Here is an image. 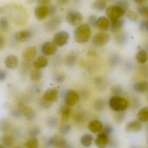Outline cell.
<instances>
[{"label": "cell", "mask_w": 148, "mask_h": 148, "mask_svg": "<svg viewBox=\"0 0 148 148\" xmlns=\"http://www.w3.org/2000/svg\"><path fill=\"white\" fill-rule=\"evenodd\" d=\"M91 35L90 26L87 23L80 24L77 26L74 31L75 40L79 43H85L88 42Z\"/></svg>", "instance_id": "cell-1"}, {"label": "cell", "mask_w": 148, "mask_h": 148, "mask_svg": "<svg viewBox=\"0 0 148 148\" xmlns=\"http://www.w3.org/2000/svg\"><path fill=\"white\" fill-rule=\"evenodd\" d=\"M109 107L116 112L124 111L127 109L129 102L126 98L120 96H114L109 101Z\"/></svg>", "instance_id": "cell-2"}, {"label": "cell", "mask_w": 148, "mask_h": 148, "mask_svg": "<svg viewBox=\"0 0 148 148\" xmlns=\"http://www.w3.org/2000/svg\"><path fill=\"white\" fill-rule=\"evenodd\" d=\"M46 146L48 147L58 148H73L72 144L68 143L65 139L61 136H55L49 138L46 142Z\"/></svg>", "instance_id": "cell-3"}, {"label": "cell", "mask_w": 148, "mask_h": 148, "mask_svg": "<svg viewBox=\"0 0 148 148\" xmlns=\"http://www.w3.org/2000/svg\"><path fill=\"white\" fill-rule=\"evenodd\" d=\"M126 11L116 5H111L107 8L106 13L110 22L120 19Z\"/></svg>", "instance_id": "cell-4"}, {"label": "cell", "mask_w": 148, "mask_h": 148, "mask_svg": "<svg viewBox=\"0 0 148 148\" xmlns=\"http://www.w3.org/2000/svg\"><path fill=\"white\" fill-rule=\"evenodd\" d=\"M66 20L71 26H78L82 22L83 17L80 12L76 10H70L67 13Z\"/></svg>", "instance_id": "cell-5"}, {"label": "cell", "mask_w": 148, "mask_h": 148, "mask_svg": "<svg viewBox=\"0 0 148 148\" xmlns=\"http://www.w3.org/2000/svg\"><path fill=\"white\" fill-rule=\"evenodd\" d=\"M110 35L105 32H99L96 34L93 38V44L98 47H102L106 45L110 41Z\"/></svg>", "instance_id": "cell-6"}, {"label": "cell", "mask_w": 148, "mask_h": 148, "mask_svg": "<svg viewBox=\"0 0 148 148\" xmlns=\"http://www.w3.org/2000/svg\"><path fill=\"white\" fill-rule=\"evenodd\" d=\"M69 39V35L67 32L61 31L57 32L54 36L53 42L57 47H62L65 46L68 42Z\"/></svg>", "instance_id": "cell-7"}, {"label": "cell", "mask_w": 148, "mask_h": 148, "mask_svg": "<svg viewBox=\"0 0 148 148\" xmlns=\"http://www.w3.org/2000/svg\"><path fill=\"white\" fill-rule=\"evenodd\" d=\"M62 22V20L61 16H54L45 23L44 28L48 32L55 31L61 26Z\"/></svg>", "instance_id": "cell-8"}, {"label": "cell", "mask_w": 148, "mask_h": 148, "mask_svg": "<svg viewBox=\"0 0 148 148\" xmlns=\"http://www.w3.org/2000/svg\"><path fill=\"white\" fill-rule=\"evenodd\" d=\"M64 98L66 105L70 107L74 106L77 103L80 97L76 91L69 90L66 92Z\"/></svg>", "instance_id": "cell-9"}, {"label": "cell", "mask_w": 148, "mask_h": 148, "mask_svg": "<svg viewBox=\"0 0 148 148\" xmlns=\"http://www.w3.org/2000/svg\"><path fill=\"white\" fill-rule=\"evenodd\" d=\"M37 53V49L36 47H28L24 49L23 52V59L25 62L30 63L34 60Z\"/></svg>", "instance_id": "cell-10"}, {"label": "cell", "mask_w": 148, "mask_h": 148, "mask_svg": "<svg viewBox=\"0 0 148 148\" xmlns=\"http://www.w3.org/2000/svg\"><path fill=\"white\" fill-rule=\"evenodd\" d=\"M58 47L52 42H46L43 44L41 50L45 56H51L57 52Z\"/></svg>", "instance_id": "cell-11"}, {"label": "cell", "mask_w": 148, "mask_h": 148, "mask_svg": "<svg viewBox=\"0 0 148 148\" xmlns=\"http://www.w3.org/2000/svg\"><path fill=\"white\" fill-rule=\"evenodd\" d=\"M142 129V124L139 120L129 122L125 127V130L129 133H137L141 131Z\"/></svg>", "instance_id": "cell-12"}, {"label": "cell", "mask_w": 148, "mask_h": 148, "mask_svg": "<svg viewBox=\"0 0 148 148\" xmlns=\"http://www.w3.org/2000/svg\"><path fill=\"white\" fill-rule=\"evenodd\" d=\"M18 108L21 110L22 114L29 121H32L35 116L34 112L32 108L28 105L22 103L18 104Z\"/></svg>", "instance_id": "cell-13"}, {"label": "cell", "mask_w": 148, "mask_h": 148, "mask_svg": "<svg viewBox=\"0 0 148 148\" xmlns=\"http://www.w3.org/2000/svg\"><path fill=\"white\" fill-rule=\"evenodd\" d=\"M108 136L103 132L97 135L95 140L96 146L98 148H106L108 144Z\"/></svg>", "instance_id": "cell-14"}, {"label": "cell", "mask_w": 148, "mask_h": 148, "mask_svg": "<svg viewBox=\"0 0 148 148\" xmlns=\"http://www.w3.org/2000/svg\"><path fill=\"white\" fill-rule=\"evenodd\" d=\"M32 34L28 30H21L15 34V40L18 42H23L27 41L32 37Z\"/></svg>", "instance_id": "cell-15"}, {"label": "cell", "mask_w": 148, "mask_h": 148, "mask_svg": "<svg viewBox=\"0 0 148 148\" xmlns=\"http://www.w3.org/2000/svg\"><path fill=\"white\" fill-rule=\"evenodd\" d=\"M34 14L38 20H43L49 14L48 7L43 5L38 6L35 9Z\"/></svg>", "instance_id": "cell-16"}, {"label": "cell", "mask_w": 148, "mask_h": 148, "mask_svg": "<svg viewBox=\"0 0 148 148\" xmlns=\"http://www.w3.org/2000/svg\"><path fill=\"white\" fill-rule=\"evenodd\" d=\"M58 95V91L55 88H50L45 91L43 99L48 102H53L56 101Z\"/></svg>", "instance_id": "cell-17"}, {"label": "cell", "mask_w": 148, "mask_h": 148, "mask_svg": "<svg viewBox=\"0 0 148 148\" xmlns=\"http://www.w3.org/2000/svg\"><path fill=\"white\" fill-rule=\"evenodd\" d=\"M96 27L103 32L107 31L110 27L109 20L105 16H101L97 19Z\"/></svg>", "instance_id": "cell-18"}, {"label": "cell", "mask_w": 148, "mask_h": 148, "mask_svg": "<svg viewBox=\"0 0 148 148\" xmlns=\"http://www.w3.org/2000/svg\"><path fill=\"white\" fill-rule=\"evenodd\" d=\"M5 66L10 69H14L17 67L19 64L18 58L14 55L7 56L4 61Z\"/></svg>", "instance_id": "cell-19"}, {"label": "cell", "mask_w": 148, "mask_h": 148, "mask_svg": "<svg viewBox=\"0 0 148 148\" xmlns=\"http://www.w3.org/2000/svg\"><path fill=\"white\" fill-rule=\"evenodd\" d=\"M103 127L102 123L99 120H93L88 124L89 129L92 133L94 134L101 132Z\"/></svg>", "instance_id": "cell-20"}, {"label": "cell", "mask_w": 148, "mask_h": 148, "mask_svg": "<svg viewBox=\"0 0 148 148\" xmlns=\"http://www.w3.org/2000/svg\"><path fill=\"white\" fill-rule=\"evenodd\" d=\"M48 64V61L47 57L43 56H41L34 62L33 65L36 69L41 70L47 67Z\"/></svg>", "instance_id": "cell-21"}, {"label": "cell", "mask_w": 148, "mask_h": 148, "mask_svg": "<svg viewBox=\"0 0 148 148\" xmlns=\"http://www.w3.org/2000/svg\"><path fill=\"white\" fill-rule=\"evenodd\" d=\"M134 89L136 92L140 94L148 91V82L142 81L136 83L134 85Z\"/></svg>", "instance_id": "cell-22"}, {"label": "cell", "mask_w": 148, "mask_h": 148, "mask_svg": "<svg viewBox=\"0 0 148 148\" xmlns=\"http://www.w3.org/2000/svg\"><path fill=\"white\" fill-rule=\"evenodd\" d=\"M125 24V21L123 19L120 18L118 20L110 22V30L113 33L118 32Z\"/></svg>", "instance_id": "cell-23"}, {"label": "cell", "mask_w": 148, "mask_h": 148, "mask_svg": "<svg viewBox=\"0 0 148 148\" xmlns=\"http://www.w3.org/2000/svg\"><path fill=\"white\" fill-rule=\"evenodd\" d=\"M60 113L61 116L62 122H66L71 115V110L70 107L67 105L63 106L60 109Z\"/></svg>", "instance_id": "cell-24"}, {"label": "cell", "mask_w": 148, "mask_h": 148, "mask_svg": "<svg viewBox=\"0 0 148 148\" xmlns=\"http://www.w3.org/2000/svg\"><path fill=\"white\" fill-rule=\"evenodd\" d=\"M138 120L141 122H146L148 121V106L142 108L137 113Z\"/></svg>", "instance_id": "cell-25"}, {"label": "cell", "mask_w": 148, "mask_h": 148, "mask_svg": "<svg viewBox=\"0 0 148 148\" xmlns=\"http://www.w3.org/2000/svg\"><path fill=\"white\" fill-rule=\"evenodd\" d=\"M136 60L140 64H144L148 60L147 52L144 49L140 50L136 55Z\"/></svg>", "instance_id": "cell-26"}, {"label": "cell", "mask_w": 148, "mask_h": 148, "mask_svg": "<svg viewBox=\"0 0 148 148\" xmlns=\"http://www.w3.org/2000/svg\"><path fill=\"white\" fill-rule=\"evenodd\" d=\"M94 140L93 136L90 134H86L82 136L81 143L82 145L85 147H89L92 145Z\"/></svg>", "instance_id": "cell-27"}, {"label": "cell", "mask_w": 148, "mask_h": 148, "mask_svg": "<svg viewBox=\"0 0 148 148\" xmlns=\"http://www.w3.org/2000/svg\"><path fill=\"white\" fill-rule=\"evenodd\" d=\"M106 6L107 3L104 0H97L93 3L92 8L96 11H102L106 9Z\"/></svg>", "instance_id": "cell-28"}, {"label": "cell", "mask_w": 148, "mask_h": 148, "mask_svg": "<svg viewBox=\"0 0 148 148\" xmlns=\"http://www.w3.org/2000/svg\"><path fill=\"white\" fill-rule=\"evenodd\" d=\"M43 77V73L41 70L36 69L31 71L30 74V78L32 81L37 82L40 81Z\"/></svg>", "instance_id": "cell-29"}, {"label": "cell", "mask_w": 148, "mask_h": 148, "mask_svg": "<svg viewBox=\"0 0 148 148\" xmlns=\"http://www.w3.org/2000/svg\"><path fill=\"white\" fill-rule=\"evenodd\" d=\"M77 55L73 53L70 54L66 58L65 63L69 67H72L75 65L77 60Z\"/></svg>", "instance_id": "cell-30"}, {"label": "cell", "mask_w": 148, "mask_h": 148, "mask_svg": "<svg viewBox=\"0 0 148 148\" xmlns=\"http://www.w3.org/2000/svg\"><path fill=\"white\" fill-rule=\"evenodd\" d=\"M2 145L5 148H9L12 146L13 143V138L9 135L3 136L1 139Z\"/></svg>", "instance_id": "cell-31"}, {"label": "cell", "mask_w": 148, "mask_h": 148, "mask_svg": "<svg viewBox=\"0 0 148 148\" xmlns=\"http://www.w3.org/2000/svg\"><path fill=\"white\" fill-rule=\"evenodd\" d=\"M106 105L104 100L103 99H99L96 100L94 103V107L97 111H101L104 109Z\"/></svg>", "instance_id": "cell-32"}, {"label": "cell", "mask_w": 148, "mask_h": 148, "mask_svg": "<svg viewBox=\"0 0 148 148\" xmlns=\"http://www.w3.org/2000/svg\"><path fill=\"white\" fill-rule=\"evenodd\" d=\"M25 145L27 148H38V140L36 138H31L27 141Z\"/></svg>", "instance_id": "cell-33"}, {"label": "cell", "mask_w": 148, "mask_h": 148, "mask_svg": "<svg viewBox=\"0 0 148 148\" xmlns=\"http://www.w3.org/2000/svg\"><path fill=\"white\" fill-rule=\"evenodd\" d=\"M58 123V119L56 116H50L47 120V125L50 128H54Z\"/></svg>", "instance_id": "cell-34"}, {"label": "cell", "mask_w": 148, "mask_h": 148, "mask_svg": "<svg viewBox=\"0 0 148 148\" xmlns=\"http://www.w3.org/2000/svg\"><path fill=\"white\" fill-rule=\"evenodd\" d=\"M9 22L5 17H1L0 19V28L3 32H6L9 28Z\"/></svg>", "instance_id": "cell-35"}, {"label": "cell", "mask_w": 148, "mask_h": 148, "mask_svg": "<svg viewBox=\"0 0 148 148\" xmlns=\"http://www.w3.org/2000/svg\"><path fill=\"white\" fill-rule=\"evenodd\" d=\"M128 19H129L131 21L134 22H137L139 20L138 15L136 12L133 11H129L127 12V15Z\"/></svg>", "instance_id": "cell-36"}, {"label": "cell", "mask_w": 148, "mask_h": 148, "mask_svg": "<svg viewBox=\"0 0 148 148\" xmlns=\"http://www.w3.org/2000/svg\"><path fill=\"white\" fill-rule=\"evenodd\" d=\"M138 13L142 16L148 17V6L141 5L137 9Z\"/></svg>", "instance_id": "cell-37"}, {"label": "cell", "mask_w": 148, "mask_h": 148, "mask_svg": "<svg viewBox=\"0 0 148 148\" xmlns=\"http://www.w3.org/2000/svg\"><path fill=\"white\" fill-rule=\"evenodd\" d=\"M72 126L70 124H66L61 126L60 128V133L63 135H67L71 131Z\"/></svg>", "instance_id": "cell-38"}, {"label": "cell", "mask_w": 148, "mask_h": 148, "mask_svg": "<svg viewBox=\"0 0 148 148\" xmlns=\"http://www.w3.org/2000/svg\"><path fill=\"white\" fill-rule=\"evenodd\" d=\"M41 130L37 127H35L31 129L28 133V135L30 138H36L41 134Z\"/></svg>", "instance_id": "cell-39"}, {"label": "cell", "mask_w": 148, "mask_h": 148, "mask_svg": "<svg viewBox=\"0 0 148 148\" xmlns=\"http://www.w3.org/2000/svg\"><path fill=\"white\" fill-rule=\"evenodd\" d=\"M111 91L112 94L114 95V96H120V95L123 92V89L120 86L115 85L111 88Z\"/></svg>", "instance_id": "cell-40"}, {"label": "cell", "mask_w": 148, "mask_h": 148, "mask_svg": "<svg viewBox=\"0 0 148 148\" xmlns=\"http://www.w3.org/2000/svg\"><path fill=\"white\" fill-rule=\"evenodd\" d=\"M85 119V116L84 113L80 112L75 115L74 120L76 122L81 123L84 121Z\"/></svg>", "instance_id": "cell-41"}, {"label": "cell", "mask_w": 148, "mask_h": 148, "mask_svg": "<svg viewBox=\"0 0 148 148\" xmlns=\"http://www.w3.org/2000/svg\"><path fill=\"white\" fill-rule=\"evenodd\" d=\"M116 5L120 7L125 11L128 9L129 6L128 2L126 0H119L117 1Z\"/></svg>", "instance_id": "cell-42"}, {"label": "cell", "mask_w": 148, "mask_h": 148, "mask_svg": "<svg viewBox=\"0 0 148 148\" xmlns=\"http://www.w3.org/2000/svg\"><path fill=\"white\" fill-rule=\"evenodd\" d=\"M97 18L96 16L94 15H92L90 16H89L88 18L87 22L89 26H92V27H96V21H97Z\"/></svg>", "instance_id": "cell-43"}, {"label": "cell", "mask_w": 148, "mask_h": 148, "mask_svg": "<svg viewBox=\"0 0 148 148\" xmlns=\"http://www.w3.org/2000/svg\"><path fill=\"white\" fill-rule=\"evenodd\" d=\"M125 116V114L123 111L117 112L114 116L115 119L117 122L121 123L124 120Z\"/></svg>", "instance_id": "cell-44"}, {"label": "cell", "mask_w": 148, "mask_h": 148, "mask_svg": "<svg viewBox=\"0 0 148 148\" xmlns=\"http://www.w3.org/2000/svg\"><path fill=\"white\" fill-rule=\"evenodd\" d=\"M113 131H114V128H113V127L111 125H107L105 127H103V129L102 130L101 132H103V133L106 134L109 136V135L112 134Z\"/></svg>", "instance_id": "cell-45"}, {"label": "cell", "mask_w": 148, "mask_h": 148, "mask_svg": "<svg viewBox=\"0 0 148 148\" xmlns=\"http://www.w3.org/2000/svg\"><path fill=\"white\" fill-rule=\"evenodd\" d=\"M65 79V76L64 75L62 74H59L56 75L54 77V80L55 82L58 83H61L64 81Z\"/></svg>", "instance_id": "cell-46"}, {"label": "cell", "mask_w": 148, "mask_h": 148, "mask_svg": "<svg viewBox=\"0 0 148 148\" xmlns=\"http://www.w3.org/2000/svg\"><path fill=\"white\" fill-rule=\"evenodd\" d=\"M10 114L12 116L15 117H19L23 115L21 111L19 108L18 109L13 110L10 112Z\"/></svg>", "instance_id": "cell-47"}, {"label": "cell", "mask_w": 148, "mask_h": 148, "mask_svg": "<svg viewBox=\"0 0 148 148\" xmlns=\"http://www.w3.org/2000/svg\"><path fill=\"white\" fill-rule=\"evenodd\" d=\"M49 8V15L54 16L55 14L56 13L57 11V9L56 7L54 5H51V6L48 7Z\"/></svg>", "instance_id": "cell-48"}, {"label": "cell", "mask_w": 148, "mask_h": 148, "mask_svg": "<svg viewBox=\"0 0 148 148\" xmlns=\"http://www.w3.org/2000/svg\"><path fill=\"white\" fill-rule=\"evenodd\" d=\"M8 76V73L4 70L0 71V81L3 82L5 81Z\"/></svg>", "instance_id": "cell-49"}, {"label": "cell", "mask_w": 148, "mask_h": 148, "mask_svg": "<svg viewBox=\"0 0 148 148\" xmlns=\"http://www.w3.org/2000/svg\"><path fill=\"white\" fill-rule=\"evenodd\" d=\"M51 104L50 103L45 101L43 99V101L41 102V106L42 108L44 109H49L50 108L51 106Z\"/></svg>", "instance_id": "cell-50"}, {"label": "cell", "mask_w": 148, "mask_h": 148, "mask_svg": "<svg viewBox=\"0 0 148 148\" xmlns=\"http://www.w3.org/2000/svg\"><path fill=\"white\" fill-rule=\"evenodd\" d=\"M140 29L142 30H147V21H145V20H142V21L140 22Z\"/></svg>", "instance_id": "cell-51"}, {"label": "cell", "mask_w": 148, "mask_h": 148, "mask_svg": "<svg viewBox=\"0 0 148 148\" xmlns=\"http://www.w3.org/2000/svg\"><path fill=\"white\" fill-rule=\"evenodd\" d=\"M1 130L3 131H6L8 130L9 127V124L8 122L3 121V122L1 123Z\"/></svg>", "instance_id": "cell-52"}, {"label": "cell", "mask_w": 148, "mask_h": 148, "mask_svg": "<svg viewBox=\"0 0 148 148\" xmlns=\"http://www.w3.org/2000/svg\"><path fill=\"white\" fill-rule=\"evenodd\" d=\"M36 3L41 5L46 6L51 1V0H36Z\"/></svg>", "instance_id": "cell-53"}, {"label": "cell", "mask_w": 148, "mask_h": 148, "mask_svg": "<svg viewBox=\"0 0 148 148\" xmlns=\"http://www.w3.org/2000/svg\"><path fill=\"white\" fill-rule=\"evenodd\" d=\"M5 42L4 38L2 36H0V49L1 50L4 48L5 47Z\"/></svg>", "instance_id": "cell-54"}, {"label": "cell", "mask_w": 148, "mask_h": 148, "mask_svg": "<svg viewBox=\"0 0 148 148\" xmlns=\"http://www.w3.org/2000/svg\"><path fill=\"white\" fill-rule=\"evenodd\" d=\"M56 1L59 4L61 5H63L68 2L69 0H56Z\"/></svg>", "instance_id": "cell-55"}, {"label": "cell", "mask_w": 148, "mask_h": 148, "mask_svg": "<svg viewBox=\"0 0 148 148\" xmlns=\"http://www.w3.org/2000/svg\"><path fill=\"white\" fill-rule=\"evenodd\" d=\"M146 0H134L135 2L138 4H141L144 3Z\"/></svg>", "instance_id": "cell-56"}, {"label": "cell", "mask_w": 148, "mask_h": 148, "mask_svg": "<svg viewBox=\"0 0 148 148\" xmlns=\"http://www.w3.org/2000/svg\"><path fill=\"white\" fill-rule=\"evenodd\" d=\"M0 148H5L2 145H1V147H0Z\"/></svg>", "instance_id": "cell-57"}, {"label": "cell", "mask_w": 148, "mask_h": 148, "mask_svg": "<svg viewBox=\"0 0 148 148\" xmlns=\"http://www.w3.org/2000/svg\"><path fill=\"white\" fill-rule=\"evenodd\" d=\"M147 101L148 102V94L147 95Z\"/></svg>", "instance_id": "cell-58"}, {"label": "cell", "mask_w": 148, "mask_h": 148, "mask_svg": "<svg viewBox=\"0 0 148 148\" xmlns=\"http://www.w3.org/2000/svg\"><path fill=\"white\" fill-rule=\"evenodd\" d=\"M147 30L148 31V21H147Z\"/></svg>", "instance_id": "cell-59"}, {"label": "cell", "mask_w": 148, "mask_h": 148, "mask_svg": "<svg viewBox=\"0 0 148 148\" xmlns=\"http://www.w3.org/2000/svg\"><path fill=\"white\" fill-rule=\"evenodd\" d=\"M14 148H21L19 147H15Z\"/></svg>", "instance_id": "cell-60"}, {"label": "cell", "mask_w": 148, "mask_h": 148, "mask_svg": "<svg viewBox=\"0 0 148 148\" xmlns=\"http://www.w3.org/2000/svg\"><path fill=\"white\" fill-rule=\"evenodd\" d=\"M147 129H148V125H147Z\"/></svg>", "instance_id": "cell-61"}, {"label": "cell", "mask_w": 148, "mask_h": 148, "mask_svg": "<svg viewBox=\"0 0 148 148\" xmlns=\"http://www.w3.org/2000/svg\"><path fill=\"white\" fill-rule=\"evenodd\" d=\"M147 143H148V140H147Z\"/></svg>", "instance_id": "cell-62"}]
</instances>
